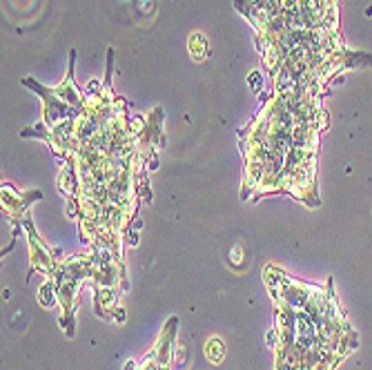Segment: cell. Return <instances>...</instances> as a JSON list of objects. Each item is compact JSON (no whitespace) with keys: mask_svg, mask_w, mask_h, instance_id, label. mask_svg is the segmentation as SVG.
Instances as JSON below:
<instances>
[]
</instances>
